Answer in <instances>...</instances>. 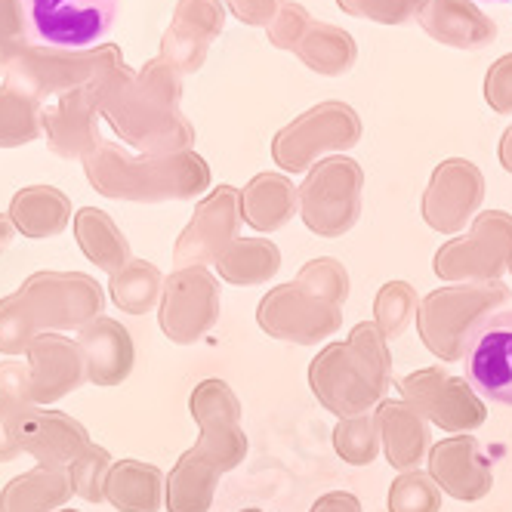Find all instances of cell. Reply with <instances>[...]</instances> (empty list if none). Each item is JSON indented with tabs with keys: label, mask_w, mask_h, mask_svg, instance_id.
<instances>
[{
	"label": "cell",
	"mask_w": 512,
	"mask_h": 512,
	"mask_svg": "<svg viewBox=\"0 0 512 512\" xmlns=\"http://www.w3.org/2000/svg\"><path fill=\"white\" fill-rule=\"evenodd\" d=\"M281 25H284V31L275 34V44L290 47V44H297L303 38L306 28L312 25V19H309V13L300 4H284L281 7Z\"/></svg>",
	"instance_id": "obj_6"
},
{
	"label": "cell",
	"mask_w": 512,
	"mask_h": 512,
	"mask_svg": "<svg viewBox=\"0 0 512 512\" xmlns=\"http://www.w3.org/2000/svg\"><path fill=\"white\" fill-rule=\"evenodd\" d=\"M463 371L475 395L512 405V309L485 312L466 327Z\"/></svg>",
	"instance_id": "obj_1"
},
{
	"label": "cell",
	"mask_w": 512,
	"mask_h": 512,
	"mask_svg": "<svg viewBox=\"0 0 512 512\" xmlns=\"http://www.w3.org/2000/svg\"><path fill=\"white\" fill-rule=\"evenodd\" d=\"M300 56L309 68L324 75H340L355 62V41L352 34L331 22H312L300 38Z\"/></svg>",
	"instance_id": "obj_4"
},
{
	"label": "cell",
	"mask_w": 512,
	"mask_h": 512,
	"mask_svg": "<svg viewBox=\"0 0 512 512\" xmlns=\"http://www.w3.org/2000/svg\"><path fill=\"white\" fill-rule=\"evenodd\" d=\"M500 4H506V0H500Z\"/></svg>",
	"instance_id": "obj_8"
},
{
	"label": "cell",
	"mask_w": 512,
	"mask_h": 512,
	"mask_svg": "<svg viewBox=\"0 0 512 512\" xmlns=\"http://www.w3.org/2000/svg\"><path fill=\"white\" fill-rule=\"evenodd\" d=\"M411 4H414V7H417V13H420V10H423L426 4H432V0H411Z\"/></svg>",
	"instance_id": "obj_7"
},
{
	"label": "cell",
	"mask_w": 512,
	"mask_h": 512,
	"mask_svg": "<svg viewBox=\"0 0 512 512\" xmlns=\"http://www.w3.org/2000/svg\"><path fill=\"white\" fill-rule=\"evenodd\" d=\"M337 4L358 19H374L380 25H401L411 16H417V7L411 0H337Z\"/></svg>",
	"instance_id": "obj_5"
},
{
	"label": "cell",
	"mask_w": 512,
	"mask_h": 512,
	"mask_svg": "<svg viewBox=\"0 0 512 512\" xmlns=\"http://www.w3.org/2000/svg\"><path fill=\"white\" fill-rule=\"evenodd\" d=\"M417 22L432 41L457 50H482L497 41V22L472 0H432L417 13Z\"/></svg>",
	"instance_id": "obj_3"
},
{
	"label": "cell",
	"mask_w": 512,
	"mask_h": 512,
	"mask_svg": "<svg viewBox=\"0 0 512 512\" xmlns=\"http://www.w3.org/2000/svg\"><path fill=\"white\" fill-rule=\"evenodd\" d=\"M34 38L62 50L99 44L118 19V0H25Z\"/></svg>",
	"instance_id": "obj_2"
}]
</instances>
